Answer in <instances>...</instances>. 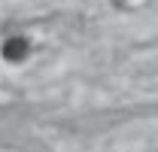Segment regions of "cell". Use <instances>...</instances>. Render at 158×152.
Listing matches in <instances>:
<instances>
[{
  "instance_id": "obj_1",
  "label": "cell",
  "mask_w": 158,
  "mask_h": 152,
  "mask_svg": "<svg viewBox=\"0 0 158 152\" xmlns=\"http://www.w3.org/2000/svg\"><path fill=\"white\" fill-rule=\"evenodd\" d=\"M0 52H3V58H6V61L19 64V61H24V58H27V52H31V43H27L24 37H9L6 43H3V49H0Z\"/></svg>"
}]
</instances>
